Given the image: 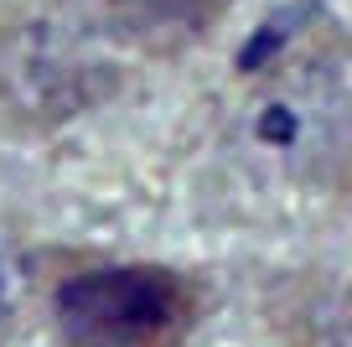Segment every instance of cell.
I'll list each match as a JSON object with an SVG mask.
<instances>
[{
  "mask_svg": "<svg viewBox=\"0 0 352 347\" xmlns=\"http://www.w3.org/2000/svg\"><path fill=\"white\" fill-rule=\"evenodd\" d=\"M52 322L67 347H187L202 291L192 275L151 260L83 264L52 291Z\"/></svg>",
  "mask_w": 352,
  "mask_h": 347,
  "instance_id": "6da1fadb",
  "label": "cell"
},
{
  "mask_svg": "<svg viewBox=\"0 0 352 347\" xmlns=\"http://www.w3.org/2000/svg\"><path fill=\"white\" fill-rule=\"evenodd\" d=\"M347 120V94L327 78H280L275 88L254 94L243 145L275 166H311L337 145Z\"/></svg>",
  "mask_w": 352,
  "mask_h": 347,
  "instance_id": "7a4b0ae2",
  "label": "cell"
},
{
  "mask_svg": "<svg viewBox=\"0 0 352 347\" xmlns=\"http://www.w3.org/2000/svg\"><path fill=\"white\" fill-rule=\"evenodd\" d=\"M228 6L233 0H104L114 32L140 47H155V52L197 42L208 26H218Z\"/></svg>",
  "mask_w": 352,
  "mask_h": 347,
  "instance_id": "3957f363",
  "label": "cell"
},
{
  "mask_svg": "<svg viewBox=\"0 0 352 347\" xmlns=\"http://www.w3.org/2000/svg\"><path fill=\"white\" fill-rule=\"evenodd\" d=\"M296 347H352V280H331L296 311Z\"/></svg>",
  "mask_w": 352,
  "mask_h": 347,
  "instance_id": "277c9868",
  "label": "cell"
},
{
  "mask_svg": "<svg viewBox=\"0 0 352 347\" xmlns=\"http://www.w3.org/2000/svg\"><path fill=\"white\" fill-rule=\"evenodd\" d=\"M16 316V280H11V264H6V254H0V332L11 326Z\"/></svg>",
  "mask_w": 352,
  "mask_h": 347,
  "instance_id": "5b68a950",
  "label": "cell"
}]
</instances>
